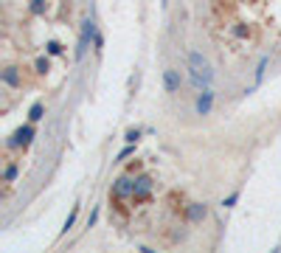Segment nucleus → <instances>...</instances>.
Here are the masks:
<instances>
[{"label":"nucleus","instance_id":"1","mask_svg":"<svg viewBox=\"0 0 281 253\" xmlns=\"http://www.w3.org/2000/svg\"><path fill=\"white\" fill-rule=\"evenodd\" d=\"M189 82L197 87V90L211 87V82H214V70H211V65H208V59L202 57L200 51H189Z\"/></svg>","mask_w":281,"mask_h":253},{"label":"nucleus","instance_id":"2","mask_svg":"<svg viewBox=\"0 0 281 253\" xmlns=\"http://www.w3.org/2000/svg\"><path fill=\"white\" fill-rule=\"evenodd\" d=\"M96 34H99V28H96V23L93 20H85L82 23V34H79V42H76V62H82V59L87 57V48H90V42L96 40Z\"/></svg>","mask_w":281,"mask_h":253},{"label":"nucleus","instance_id":"3","mask_svg":"<svg viewBox=\"0 0 281 253\" xmlns=\"http://www.w3.org/2000/svg\"><path fill=\"white\" fill-rule=\"evenodd\" d=\"M34 135H37V129H34V124H25V126H20L14 135H11V141H9V147H28L34 141Z\"/></svg>","mask_w":281,"mask_h":253},{"label":"nucleus","instance_id":"4","mask_svg":"<svg viewBox=\"0 0 281 253\" xmlns=\"http://www.w3.org/2000/svg\"><path fill=\"white\" fill-rule=\"evenodd\" d=\"M112 194H118V197H132V194H135V180L130 177V174H121V177L112 183Z\"/></svg>","mask_w":281,"mask_h":253},{"label":"nucleus","instance_id":"5","mask_svg":"<svg viewBox=\"0 0 281 253\" xmlns=\"http://www.w3.org/2000/svg\"><path fill=\"white\" fill-rule=\"evenodd\" d=\"M194 110H197V115H208L214 110V90L211 87H205V90L197 96V104H194Z\"/></svg>","mask_w":281,"mask_h":253},{"label":"nucleus","instance_id":"6","mask_svg":"<svg viewBox=\"0 0 281 253\" xmlns=\"http://www.w3.org/2000/svg\"><path fill=\"white\" fill-rule=\"evenodd\" d=\"M163 90H166V93H177L180 90V73L174 68L163 70Z\"/></svg>","mask_w":281,"mask_h":253},{"label":"nucleus","instance_id":"7","mask_svg":"<svg viewBox=\"0 0 281 253\" xmlns=\"http://www.w3.org/2000/svg\"><path fill=\"white\" fill-rule=\"evenodd\" d=\"M152 177H149V174H141V177H138V180H135V194H132V200H144L146 194H149V191H152Z\"/></svg>","mask_w":281,"mask_h":253},{"label":"nucleus","instance_id":"8","mask_svg":"<svg viewBox=\"0 0 281 253\" xmlns=\"http://www.w3.org/2000/svg\"><path fill=\"white\" fill-rule=\"evenodd\" d=\"M205 217H208V208L202 203H191L189 206V222H202Z\"/></svg>","mask_w":281,"mask_h":253},{"label":"nucleus","instance_id":"9","mask_svg":"<svg viewBox=\"0 0 281 253\" xmlns=\"http://www.w3.org/2000/svg\"><path fill=\"white\" fill-rule=\"evenodd\" d=\"M43 118H45V104L43 102L31 104V110H28V121H31V124H37V121H43Z\"/></svg>","mask_w":281,"mask_h":253},{"label":"nucleus","instance_id":"10","mask_svg":"<svg viewBox=\"0 0 281 253\" xmlns=\"http://www.w3.org/2000/svg\"><path fill=\"white\" fill-rule=\"evenodd\" d=\"M3 82H6L9 87H20V73H17V68H6V70H3Z\"/></svg>","mask_w":281,"mask_h":253},{"label":"nucleus","instance_id":"11","mask_svg":"<svg viewBox=\"0 0 281 253\" xmlns=\"http://www.w3.org/2000/svg\"><path fill=\"white\" fill-rule=\"evenodd\" d=\"M76 217H79V203L73 208H70V214H67V219H65V225H62V236H65L67 231L73 228V222H76Z\"/></svg>","mask_w":281,"mask_h":253},{"label":"nucleus","instance_id":"12","mask_svg":"<svg viewBox=\"0 0 281 253\" xmlns=\"http://www.w3.org/2000/svg\"><path fill=\"white\" fill-rule=\"evenodd\" d=\"M17 174H20L17 163H9V166H6V172H3V183H14V180H17Z\"/></svg>","mask_w":281,"mask_h":253},{"label":"nucleus","instance_id":"13","mask_svg":"<svg viewBox=\"0 0 281 253\" xmlns=\"http://www.w3.org/2000/svg\"><path fill=\"white\" fill-rule=\"evenodd\" d=\"M45 48H48V54H51V57H59V54L65 51V45H62L59 40H48V42H45Z\"/></svg>","mask_w":281,"mask_h":253},{"label":"nucleus","instance_id":"14","mask_svg":"<svg viewBox=\"0 0 281 253\" xmlns=\"http://www.w3.org/2000/svg\"><path fill=\"white\" fill-rule=\"evenodd\" d=\"M132 155H135V144H127V147H124V149L118 152V155H115V163L127 161V158H132Z\"/></svg>","mask_w":281,"mask_h":253},{"label":"nucleus","instance_id":"15","mask_svg":"<svg viewBox=\"0 0 281 253\" xmlns=\"http://www.w3.org/2000/svg\"><path fill=\"white\" fill-rule=\"evenodd\" d=\"M267 62H270V57H261L259 59V65H256V84L261 79H264V70H267Z\"/></svg>","mask_w":281,"mask_h":253},{"label":"nucleus","instance_id":"16","mask_svg":"<svg viewBox=\"0 0 281 253\" xmlns=\"http://www.w3.org/2000/svg\"><path fill=\"white\" fill-rule=\"evenodd\" d=\"M138 138H141V129H138V126L124 132V141H127V144H138Z\"/></svg>","mask_w":281,"mask_h":253},{"label":"nucleus","instance_id":"17","mask_svg":"<svg viewBox=\"0 0 281 253\" xmlns=\"http://www.w3.org/2000/svg\"><path fill=\"white\" fill-rule=\"evenodd\" d=\"M236 203H239V191H234V194H228V197L222 200V206H225V208H234Z\"/></svg>","mask_w":281,"mask_h":253},{"label":"nucleus","instance_id":"18","mask_svg":"<svg viewBox=\"0 0 281 253\" xmlns=\"http://www.w3.org/2000/svg\"><path fill=\"white\" fill-rule=\"evenodd\" d=\"M48 68H51V62H48L45 57L37 59V73H48Z\"/></svg>","mask_w":281,"mask_h":253},{"label":"nucleus","instance_id":"19","mask_svg":"<svg viewBox=\"0 0 281 253\" xmlns=\"http://www.w3.org/2000/svg\"><path fill=\"white\" fill-rule=\"evenodd\" d=\"M31 12L34 14H45V0H31Z\"/></svg>","mask_w":281,"mask_h":253},{"label":"nucleus","instance_id":"20","mask_svg":"<svg viewBox=\"0 0 281 253\" xmlns=\"http://www.w3.org/2000/svg\"><path fill=\"white\" fill-rule=\"evenodd\" d=\"M93 51H96V54L104 51V37H101V34H96V40H93Z\"/></svg>","mask_w":281,"mask_h":253},{"label":"nucleus","instance_id":"21","mask_svg":"<svg viewBox=\"0 0 281 253\" xmlns=\"http://www.w3.org/2000/svg\"><path fill=\"white\" fill-rule=\"evenodd\" d=\"M96 222H99V206L93 208V211H90V219H87V228H93V225H96Z\"/></svg>","mask_w":281,"mask_h":253},{"label":"nucleus","instance_id":"22","mask_svg":"<svg viewBox=\"0 0 281 253\" xmlns=\"http://www.w3.org/2000/svg\"><path fill=\"white\" fill-rule=\"evenodd\" d=\"M234 34H236V37H247V28H245V25H236Z\"/></svg>","mask_w":281,"mask_h":253}]
</instances>
